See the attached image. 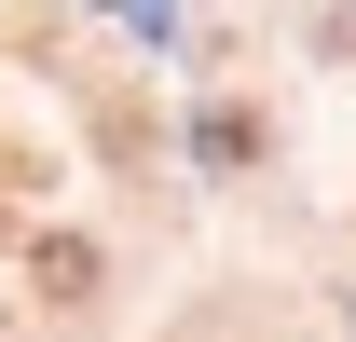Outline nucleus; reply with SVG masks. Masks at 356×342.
Masks as SVG:
<instances>
[]
</instances>
